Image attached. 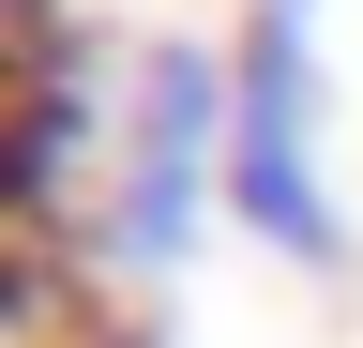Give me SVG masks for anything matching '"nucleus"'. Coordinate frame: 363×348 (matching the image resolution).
Segmentation results:
<instances>
[{"mask_svg":"<svg viewBox=\"0 0 363 348\" xmlns=\"http://www.w3.org/2000/svg\"><path fill=\"white\" fill-rule=\"evenodd\" d=\"M227 212V46H136L106 76V197H91V273L106 288H167L197 228Z\"/></svg>","mask_w":363,"mask_h":348,"instance_id":"obj_1","label":"nucleus"},{"mask_svg":"<svg viewBox=\"0 0 363 348\" xmlns=\"http://www.w3.org/2000/svg\"><path fill=\"white\" fill-rule=\"evenodd\" d=\"M227 228L333 273V182H318V0H242L227 30Z\"/></svg>","mask_w":363,"mask_h":348,"instance_id":"obj_2","label":"nucleus"}]
</instances>
